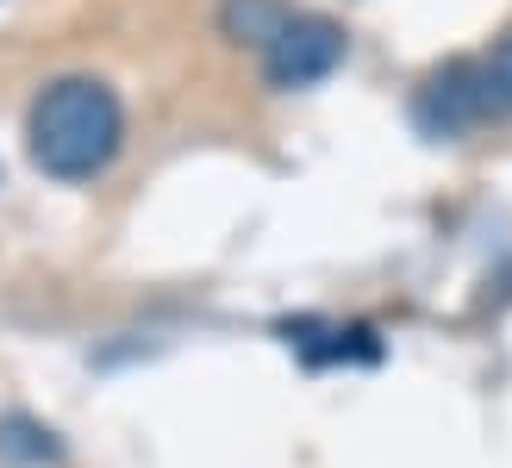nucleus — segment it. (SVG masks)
Returning a JSON list of instances; mask_svg holds the SVG:
<instances>
[{
  "mask_svg": "<svg viewBox=\"0 0 512 468\" xmlns=\"http://www.w3.org/2000/svg\"><path fill=\"white\" fill-rule=\"evenodd\" d=\"M288 13H294L288 0H219V32L232 38V44L263 50L281 32V19H288Z\"/></svg>",
  "mask_w": 512,
  "mask_h": 468,
  "instance_id": "4",
  "label": "nucleus"
},
{
  "mask_svg": "<svg viewBox=\"0 0 512 468\" xmlns=\"http://www.w3.org/2000/svg\"><path fill=\"white\" fill-rule=\"evenodd\" d=\"M488 75H494L500 100L512 107V38H500V44H494V57H488Z\"/></svg>",
  "mask_w": 512,
  "mask_h": 468,
  "instance_id": "6",
  "label": "nucleus"
},
{
  "mask_svg": "<svg viewBox=\"0 0 512 468\" xmlns=\"http://www.w3.org/2000/svg\"><path fill=\"white\" fill-rule=\"evenodd\" d=\"M344 50H350V32L338 19H325V13H288L281 19V32L263 44V75H269V88H313L325 82L331 69L344 63Z\"/></svg>",
  "mask_w": 512,
  "mask_h": 468,
  "instance_id": "3",
  "label": "nucleus"
},
{
  "mask_svg": "<svg viewBox=\"0 0 512 468\" xmlns=\"http://www.w3.org/2000/svg\"><path fill=\"white\" fill-rule=\"evenodd\" d=\"M57 456H63V444L44 425H32V419H0V462L38 468V462H57Z\"/></svg>",
  "mask_w": 512,
  "mask_h": 468,
  "instance_id": "5",
  "label": "nucleus"
},
{
  "mask_svg": "<svg viewBox=\"0 0 512 468\" xmlns=\"http://www.w3.org/2000/svg\"><path fill=\"white\" fill-rule=\"evenodd\" d=\"M125 144V107L100 75H57L25 107V156L50 181H94Z\"/></svg>",
  "mask_w": 512,
  "mask_h": 468,
  "instance_id": "1",
  "label": "nucleus"
},
{
  "mask_svg": "<svg viewBox=\"0 0 512 468\" xmlns=\"http://www.w3.org/2000/svg\"><path fill=\"white\" fill-rule=\"evenodd\" d=\"M494 113H506V100L494 88L488 63H444L413 94V119H419L425 138H463L475 125H488Z\"/></svg>",
  "mask_w": 512,
  "mask_h": 468,
  "instance_id": "2",
  "label": "nucleus"
}]
</instances>
